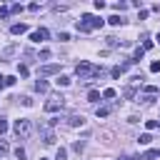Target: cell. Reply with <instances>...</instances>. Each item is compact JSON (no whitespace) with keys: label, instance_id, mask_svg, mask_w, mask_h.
I'll return each mask as SVG.
<instances>
[{"label":"cell","instance_id":"20","mask_svg":"<svg viewBox=\"0 0 160 160\" xmlns=\"http://www.w3.org/2000/svg\"><path fill=\"white\" fill-rule=\"evenodd\" d=\"M142 55H145V50H142V48H138V50H135V55H132V62H138Z\"/></svg>","mask_w":160,"mask_h":160},{"label":"cell","instance_id":"22","mask_svg":"<svg viewBox=\"0 0 160 160\" xmlns=\"http://www.w3.org/2000/svg\"><path fill=\"white\" fill-rule=\"evenodd\" d=\"M150 72H160V60H155V62H150Z\"/></svg>","mask_w":160,"mask_h":160},{"label":"cell","instance_id":"13","mask_svg":"<svg viewBox=\"0 0 160 160\" xmlns=\"http://www.w3.org/2000/svg\"><path fill=\"white\" fill-rule=\"evenodd\" d=\"M115 95H118V92H115L112 88H105V90H102V98H105V100H112Z\"/></svg>","mask_w":160,"mask_h":160},{"label":"cell","instance_id":"26","mask_svg":"<svg viewBox=\"0 0 160 160\" xmlns=\"http://www.w3.org/2000/svg\"><path fill=\"white\" fill-rule=\"evenodd\" d=\"M5 132H8V122L0 118V135H5Z\"/></svg>","mask_w":160,"mask_h":160},{"label":"cell","instance_id":"17","mask_svg":"<svg viewBox=\"0 0 160 160\" xmlns=\"http://www.w3.org/2000/svg\"><path fill=\"white\" fill-rule=\"evenodd\" d=\"M35 90H38V92H45V90H48V82H45V80H38V82H35Z\"/></svg>","mask_w":160,"mask_h":160},{"label":"cell","instance_id":"9","mask_svg":"<svg viewBox=\"0 0 160 160\" xmlns=\"http://www.w3.org/2000/svg\"><path fill=\"white\" fill-rule=\"evenodd\" d=\"M60 68L58 65H45V68H40V75H55Z\"/></svg>","mask_w":160,"mask_h":160},{"label":"cell","instance_id":"11","mask_svg":"<svg viewBox=\"0 0 160 160\" xmlns=\"http://www.w3.org/2000/svg\"><path fill=\"white\" fill-rule=\"evenodd\" d=\"M138 142H140V145H150V142H152V135H150V132H142V135L138 138Z\"/></svg>","mask_w":160,"mask_h":160},{"label":"cell","instance_id":"1","mask_svg":"<svg viewBox=\"0 0 160 160\" xmlns=\"http://www.w3.org/2000/svg\"><path fill=\"white\" fill-rule=\"evenodd\" d=\"M100 70H102V68H98V65H92V62H88V60H80V62H78V68H75L78 78H80V80H85V82H92V80L100 75Z\"/></svg>","mask_w":160,"mask_h":160},{"label":"cell","instance_id":"10","mask_svg":"<svg viewBox=\"0 0 160 160\" xmlns=\"http://www.w3.org/2000/svg\"><path fill=\"white\" fill-rule=\"evenodd\" d=\"M155 158H160V148H155V150H148L140 160H155Z\"/></svg>","mask_w":160,"mask_h":160},{"label":"cell","instance_id":"12","mask_svg":"<svg viewBox=\"0 0 160 160\" xmlns=\"http://www.w3.org/2000/svg\"><path fill=\"white\" fill-rule=\"evenodd\" d=\"M108 22H110V25H122L125 20H122L120 15H110V18H108Z\"/></svg>","mask_w":160,"mask_h":160},{"label":"cell","instance_id":"30","mask_svg":"<svg viewBox=\"0 0 160 160\" xmlns=\"http://www.w3.org/2000/svg\"><path fill=\"white\" fill-rule=\"evenodd\" d=\"M10 15V8H0V18H8Z\"/></svg>","mask_w":160,"mask_h":160},{"label":"cell","instance_id":"28","mask_svg":"<svg viewBox=\"0 0 160 160\" xmlns=\"http://www.w3.org/2000/svg\"><path fill=\"white\" fill-rule=\"evenodd\" d=\"M145 125H148V130H155V128H158V120H148Z\"/></svg>","mask_w":160,"mask_h":160},{"label":"cell","instance_id":"3","mask_svg":"<svg viewBox=\"0 0 160 160\" xmlns=\"http://www.w3.org/2000/svg\"><path fill=\"white\" fill-rule=\"evenodd\" d=\"M12 132H15L18 138H28V135L32 132V122H30L28 118H20V120L12 122Z\"/></svg>","mask_w":160,"mask_h":160},{"label":"cell","instance_id":"16","mask_svg":"<svg viewBox=\"0 0 160 160\" xmlns=\"http://www.w3.org/2000/svg\"><path fill=\"white\" fill-rule=\"evenodd\" d=\"M55 82H58L60 88H65V85H70V78H68V75H60V78H58Z\"/></svg>","mask_w":160,"mask_h":160},{"label":"cell","instance_id":"4","mask_svg":"<svg viewBox=\"0 0 160 160\" xmlns=\"http://www.w3.org/2000/svg\"><path fill=\"white\" fill-rule=\"evenodd\" d=\"M62 105H65V98L62 95H52L45 102V112H58V110H62Z\"/></svg>","mask_w":160,"mask_h":160},{"label":"cell","instance_id":"31","mask_svg":"<svg viewBox=\"0 0 160 160\" xmlns=\"http://www.w3.org/2000/svg\"><path fill=\"white\" fill-rule=\"evenodd\" d=\"M0 152H8V142L5 140H0Z\"/></svg>","mask_w":160,"mask_h":160},{"label":"cell","instance_id":"33","mask_svg":"<svg viewBox=\"0 0 160 160\" xmlns=\"http://www.w3.org/2000/svg\"><path fill=\"white\" fill-rule=\"evenodd\" d=\"M125 160H132V158H125Z\"/></svg>","mask_w":160,"mask_h":160},{"label":"cell","instance_id":"8","mask_svg":"<svg viewBox=\"0 0 160 160\" xmlns=\"http://www.w3.org/2000/svg\"><path fill=\"white\" fill-rule=\"evenodd\" d=\"M10 32L12 35H22V32H28V25L25 22H15V25H10Z\"/></svg>","mask_w":160,"mask_h":160},{"label":"cell","instance_id":"24","mask_svg":"<svg viewBox=\"0 0 160 160\" xmlns=\"http://www.w3.org/2000/svg\"><path fill=\"white\" fill-rule=\"evenodd\" d=\"M122 95H125V98H128V100H130V98H135V88H128V90H125V92H122Z\"/></svg>","mask_w":160,"mask_h":160},{"label":"cell","instance_id":"21","mask_svg":"<svg viewBox=\"0 0 160 160\" xmlns=\"http://www.w3.org/2000/svg\"><path fill=\"white\" fill-rule=\"evenodd\" d=\"M145 95H158V88L155 85H145Z\"/></svg>","mask_w":160,"mask_h":160},{"label":"cell","instance_id":"23","mask_svg":"<svg viewBox=\"0 0 160 160\" xmlns=\"http://www.w3.org/2000/svg\"><path fill=\"white\" fill-rule=\"evenodd\" d=\"M2 85H8V88H10V85H15V78H12V75H8V78L2 80Z\"/></svg>","mask_w":160,"mask_h":160},{"label":"cell","instance_id":"2","mask_svg":"<svg viewBox=\"0 0 160 160\" xmlns=\"http://www.w3.org/2000/svg\"><path fill=\"white\" fill-rule=\"evenodd\" d=\"M75 28L80 30V32H92V30H98V28H102V18H98V15H82L78 22H75Z\"/></svg>","mask_w":160,"mask_h":160},{"label":"cell","instance_id":"15","mask_svg":"<svg viewBox=\"0 0 160 160\" xmlns=\"http://www.w3.org/2000/svg\"><path fill=\"white\" fill-rule=\"evenodd\" d=\"M122 70H125L122 65H115V68L110 70V75H112V78H120V75H122Z\"/></svg>","mask_w":160,"mask_h":160},{"label":"cell","instance_id":"18","mask_svg":"<svg viewBox=\"0 0 160 160\" xmlns=\"http://www.w3.org/2000/svg\"><path fill=\"white\" fill-rule=\"evenodd\" d=\"M95 115H98V118H108V115H110V108H98Z\"/></svg>","mask_w":160,"mask_h":160},{"label":"cell","instance_id":"6","mask_svg":"<svg viewBox=\"0 0 160 160\" xmlns=\"http://www.w3.org/2000/svg\"><path fill=\"white\" fill-rule=\"evenodd\" d=\"M68 125H70V128H82V125H85V118H82V115H70V118H68Z\"/></svg>","mask_w":160,"mask_h":160},{"label":"cell","instance_id":"27","mask_svg":"<svg viewBox=\"0 0 160 160\" xmlns=\"http://www.w3.org/2000/svg\"><path fill=\"white\" fill-rule=\"evenodd\" d=\"M112 8H115V10H120V12H122V10H125V8H128V2H115V5H112Z\"/></svg>","mask_w":160,"mask_h":160},{"label":"cell","instance_id":"34","mask_svg":"<svg viewBox=\"0 0 160 160\" xmlns=\"http://www.w3.org/2000/svg\"><path fill=\"white\" fill-rule=\"evenodd\" d=\"M40 160H45V158H40Z\"/></svg>","mask_w":160,"mask_h":160},{"label":"cell","instance_id":"5","mask_svg":"<svg viewBox=\"0 0 160 160\" xmlns=\"http://www.w3.org/2000/svg\"><path fill=\"white\" fill-rule=\"evenodd\" d=\"M30 40H32V42L48 40V30H45V28H40V30H32V32H30Z\"/></svg>","mask_w":160,"mask_h":160},{"label":"cell","instance_id":"14","mask_svg":"<svg viewBox=\"0 0 160 160\" xmlns=\"http://www.w3.org/2000/svg\"><path fill=\"white\" fill-rule=\"evenodd\" d=\"M98 100H100V92L98 90H90L88 92V102H98Z\"/></svg>","mask_w":160,"mask_h":160},{"label":"cell","instance_id":"7","mask_svg":"<svg viewBox=\"0 0 160 160\" xmlns=\"http://www.w3.org/2000/svg\"><path fill=\"white\" fill-rule=\"evenodd\" d=\"M42 142H45V145H52V142H55V132H52L50 128H42Z\"/></svg>","mask_w":160,"mask_h":160},{"label":"cell","instance_id":"19","mask_svg":"<svg viewBox=\"0 0 160 160\" xmlns=\"http://www.w3.org/2000/svg\"><path fill=\"white\" fill-rule=\"evenodd\" d=\"M68 158V150L65 148H58V152H55V160H65Z\"/></svg>","mask_w":160,"mask_h":160},{"label":"cell","instance_id":"32","mask_svg":"<svg viewBox=\"0 0 160 160\" xmlns=\"http://www.w3.org/2000/svg\"><path fill=\"white\" fill-rule=\"evenodd\" d=\"M155 40H158V42H160V32H158V38H155Z\"/></svg>","mask_w":160,"mask_h":160},{"label":"cell","instance_id":"29","mask_svg":"<svg viewBox=\"0 0 160 160\" xmlns=\"http://www.w3.org/2000/svg\"><path fill=\"white\" fill-rule=\"evenodd\" d=\"M10 12H22V5H10Z\"/></svg>","mask_w":160,"mask_h":160},{"label":"cell","instance_id":"25","mask_svg":"<svg viewBox=\"0 0 160 160\" xmlns=\"http://www.w3.org/2000/svg\"><path fill=\"white\" fill-rule=\"evenodd\" d=\"M15 158L22 160V158H25V150H22V148H15Z\"/></svg>","mask_w":160,"mask_h":160}]
</instances>
